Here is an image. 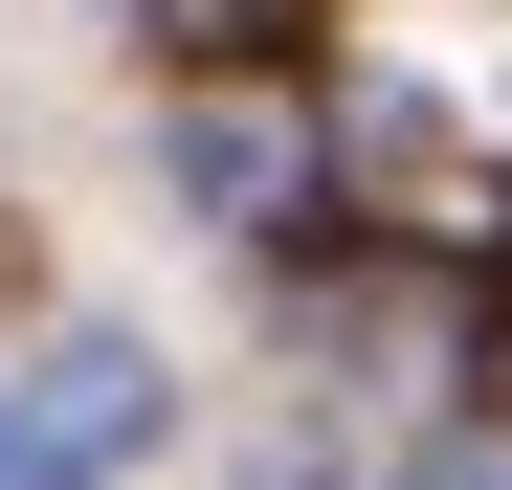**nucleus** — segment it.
<instances>
[{"mask_svg":"<svg viewBox=\"0 0 512 490\" xmlns=\"http://www.w3.org/2000/svg\"><path fill=\"white\" fill-rule=\"evenodd\" d=\"M156 156H179L201 223H290V201H312V112H290V90H179Z\"/></svg>","mask_w":512,"mask_h":490,"instance_id":"obj_2","label":"nucleus"},{"mask_svg":"<svg viewBox=\"0 0 512 490\" xmlns=\"http://www.w3.org/2000/svg\"><path fill=\"white\" fill-rule=\"evenodd\" d=\"M423 490H512V446H446V468H423Z\"/></svg>","mask_w":512,"mask_h":490,"instance_id":"obj_3","label":"nucleus"},{"mask_svg":"<svg viewBox=\"0 0 512 490\" xmlns=\"http://www.w3.org/2000/svg\"><path fill=\"white\" fill-rule=\"evenodd\" d=\"M156 424H179V379H156L134 335H45L23 379H0V490H134Z\"/></svg>","mask_w":512,"mask_h":490,"instance_id":"obj_1","label":"nucleus"}]
</instances>
